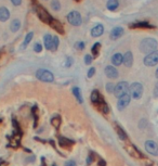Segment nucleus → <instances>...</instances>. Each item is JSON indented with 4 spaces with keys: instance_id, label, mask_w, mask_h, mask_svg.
I'll return each instance as SVG.
<instances>
[{
    "instance_id": "obj_10",
    "label": "nucleus",
    "mask_w": 158,
    "mask_h": 166,
    "mask_svg": "<svg viewBox=\"0 0 158 166\" xmlns=\"http://www.w3.org/2000/svg\"><path fill=\"white\" fill-rule=\"evenodd\" d=\"M130 28H141V29H154L156 28L155 25L151 24L150 22L146 21H141V22H136V23H131L129 25Z\"/></svg>"
},
{
    "instance_id": "obj_8",
    "label": "nucleus",
    "mask_w": 158,
    "mask_h": 166,
    "mask_svg": "<svg viewBox=\"0 0 158 166\" xmlns=\"http://www.w3.org/2000/svg\"><path fill=\"white\" fill-rule=\"evenodd\" d=\"M145 150H146L147 153H150L151 155H158V144L153 140H147L145 141Z\"/></svg>"
},
{
    "instance_id": "obj_40",
    "label": "nucleus",
    "mask_w": 158,
    "mask_h": 166,
    "mask_svg": "<svg viewBox=\"0 0 158 166\" xmlns=\"http://www.w3.org/2000/svg\"><path fill=\"white\" fill-rule=\"evenodd\" d=\"M65 166H77V165H76V162H75V161L71 160V161H67V162L65 163Z\"/></svg>"
},
{
    "instance_id": "obj_41",
    "label": "nucleus",
    "mask_w": 158,
    "mask_h": 166,
    "mask_svg": "<svg viewBox=\"0 0 158 166\" xmlns=\"http://www.w3.org/2000/svg\"><path fill=\"white\" fill-rule=\"evenodd\" d=\"M92 162H93V159H92V156H91V155H89V156L87 158V164H88V165H90Z\"/></svg>"
},
{
    "instance_id": "obj_19",
    "label": "nucleus",
    "mask_w": 158,
    "mask_h": 166,
    "mask_svg": "<svg viewBox=\"0 0 158 166\" xmlns=\"http://www.w3.org/2000/svg\"><path fill=\"white\" fill-rule=\"evenodd\" d=\"M124 64L127 67H131L133 64V55L131 51H127L124 55Z\"/></svg>"
},
{
    "instance_id": "obj_29",
    "label": "nucleus",
    "mask_w": 158,
    "mask_h": 166,
    "mask_svg": "<svg viewBox=\"0 0 158 166\" xmlns=\"http://www.w3.org/2000/svg\"><path fill=\"white\" fill-rule=\"evenodd\" d=\"M116 132H117L118 137L120 138L121 140H126V139H127V134H126V132H124V129L119 126V125H116Z\"/></svg>"
},
{
    "instance_id": "obj_45",
    "label": "nucleus",
    "mask_w": 158,
    "mask_h": 166,
    "mask_svg": "<svg viewBox=\"0 0 158 166\" xmlns=\"http://www.w3.org/2000/svg\"><path fill=\"white\" fill-rule=\"evenodd\" d=\"M155 74H156V77H157V78H158V69H157V70H156V73H155Z\"/></svg>"
},
{
    "instance_id": "obj_35",
    "label": "nucleus",
    "mask_w": 158,
    "mask_h": 166,
    "mask_svg": "<svg viewBox=\"0 0 158 166\" xmlns=\"http://www.w3.org/2000/svg\"><path fill=\"white\" fill-rule=\"evenodd\" d=\"M75 48H76L77 50H83V49H85V43H83V41H77V43H75Z\"/></svg>"
},
{
    "instance_id": "obj_18",
    "label": "nucleus",
    "mask_w": 158,
    "mask_h": 166,
    "mask_svg": "<svg viewBox=\"0 0 158 166\" xmlns=\"http://www.w3.org/2000/svg\"><path fill=\"white\" fill-rule=\"evenodd\" d=\"M110 61H112L113 65H115V66L121 65V64L124 63V55H122L121 53H115V55L112 57Z\"/></svg>"
},
{
    "instance_id": "obj_32",
    "label": "nucleus",
    "mask_w": 158,
    "mask_h": 166,
    "mask_svg": "<svg viewBox=\"0 0 158 166\" xmlns=\"http://www.w3.org/2000/svg\"><path fill=\"white\" fill-rule=\"evenodd\" d=\"M115 84L113 83H107L106 84V91L108 93H114V90H115Z\"/></svg>"
},
{
    "instance_id": "obj_44",
    "label": "nucleus",
    "mask_w": 158,
    "mask_h": 166,
    "mask_svg": "<svg viewBox=\"0 0 158 166\" xmlns=\"http://www.w3.org/2000/svg\"><path fill=\"white\" fill-rule=\"evenodd\" d=\"M0 166H8V162H6V161L0 162Z\"/></svg>"
},
{
    "instance_id": "obj_39",
    "label": "nucleus",
    "mask_w": 158,
    "mask_h": 166,
    "mask_svg": "<svg viewBox=\"0 0 158 166\" xmlns=\"http://www.w3.org/2000/svg\"><path fill=\"white\" fill-rule=\"evenodd\" d=\"M10 1H11L12 4L15 6V7H19V6L22 4V0H10Z\"/></svg>"
},
{
    "instance_id": "obj_36",
    "label": "nucleus",
    "mask_w": 158,
    "mask_h": 166,
    "mask_svg": "<svg viewBox=\"0 0 158 166\" xmlns=\"http://www.w3.org/2000/svg\"><path fill=\"white\" fill-rule=\"evenodd\" d=\"M34 51L35 52H37V53H39V52H41L42 51V46L40 45V43H35L34 45Z\"/></svg>"
},
{
    "instance_id": "obj_17",
    "label": "nucleus",
    "mask_w": 158,
    "mask_h": 166,
    "mask_svg": "<svg viewBox=\"0 0 158 166\" xmlns=\"http://www.w3.org/2000/svg\"><path fill=\"white\" fill-rule=\"evenodd\" d=\"M103 33H104V26L102 24H98L91 29V36L92 37H100V36L103 35Z\"/></svg>"
},
{
    "instance_id": "obj_30",
    "label": "nucleus",
    "mask_w": 158,
    "mask_h": 166,
    "mask_svg": "<svg viewBox=\"0 0 158 166\" xmlns=\"http://www.w3.org/2000/svg\"><path fill=\"white\" fill-rule=\"evenodd\" d=\"M50 7L53 11L57 12L61 10V2L59 0H51V3H50Z\"/></svg>"
},
{
    "instance_id": "obj_9",
    "label": "nucleus",
    "mask_w": 158,
    "mask_h": 166,
    "mask_svg": "<svg viewBox=\"0 0 158 166\" xmlns=\"http://www.w3.org/2000/svg\"><path fill=\"white\" fill-rule=\"evenodd\" d=\"M130 100H131L130 93H126V95H124L122 97H120L118 99V102H117V109H118L119 111L124 110L128 105H129Z\"/></svg>"
},
{
    "instance_id": "obj_4",
    "label": "nucleus",
    "mask_w": 158,
    "mask_h": 166,
    "mask_svg": "<svg viewBox=\"0 0 158 166\" xmlns=\"http://www.w3.org/2000/svg\"><path fill=\"white\" fill-rule=\"evenodd\" d=\"M129 92H130V96L131 98L133 99H140L143 95V86H142L141 83H133L130 85L129 87Z\"/></svg>"
},
{
    "instance_id": "obj_24",
    "label": "nucleus",
    "mask_w": 158,
    "mask_h": 166,
    "mask_svg": "<svg viewBox=\"0 0 158 166\" xmlns=\"http://www.w3.org/2000/svg\"><path fill=\"white\" fill-rule=\"evenodd\" d=\"M20 28H21V21L17 20V19L12 21L11 24H10V29H11V32L16 33L20 31Z\"/></svg>"
},
{
    "instance_id": "obj_33",
    "label": "nucleus",
    "mask_w": 158,
    "mask_h": 166,
    "mask_svg": "<svg viewBox=\"0 0 158 166\" xmlns=\"http://www.w3.org/2000/svg\"><path fill=\"white\" fill-rule=\"evenodd\" d=\"M92 61H93V57L90 55H85V64L86 65H90L92 63Z\"/></svg>"
},
{
    "instance_id": "obj_12",
    "label": "nucleus",
    "mask_w": 158,
    "mask_h": 166,
    "mask_svg": "<svg viewBox=\"0 0 158 166\" xmlns=\"http://www.w3.org/2000/svg\"><path fill=\"white\" fill-rule=\"evenodd\" d=\"M90 99H91V102H92V104L96 105V104H99V103L101 102V101L103 100L104 98L102 97V95L100 93V91L98 90V89H94V90H92V92H91Z\"/></svg>"
},
{
    "instance_id": "obj_26",
    "label": "nucleus",
    "mask_w": 158,
    "mask_h": 166,
    "mask_svg": "<svg viewBox=\"0 0 158 166\" xmlns=\"http://www.w3.org/2000/svg\"><path fill=\"white\" fill-rule=\"evenodd\" d=\"M106 7H107V9L110 11H115L119 7V1L118 0H108Z\"/></svg>"
},
{
    "instance_id": "obj_21",
    "label": "nucleus",
    "mask_w": 158,
    "mask_h": 166,
    "mask_svg": "<svg viewBox=\"0 0 158 166\" xmlns=\"http://www.w3.org/2000/svg\"><path fill=\"white\" fill-rule=\"evenodd\" d=\"M10 17V11L6 7H0V22H6Z\"/></svg>"
},
{
    "instance_id": "obj_27",
    "label": "nucleus",
    "mask_w": 158,
    "mask_h": 166,
    "mask_svg": "<svg viewBox=\"0 0 158 166\" xmlns=\"http://www.w3.org/2000/svg\"><path fill=\"white\" fill-rule=\"evenodd\" d=\"M50 123L55 129H59L60 126H61V123H62V120H61V117H60V116H57H57H53V117L51 118Z\"/></svg>"
},
{
    "instance_id": "obj_13",
    "label": "nucleus",
    "mask_w": 158,
    "mask_h": 166,
    "mask_svg": "<svg viewBox=\"0 0 158 166\" xmlns=\"http://www.w3.org/2000/svg\"><path fill=\"white\" fill-rule=\"evenodd\" d=\"M126 150H127L128 153H129L131 156H133V158H136V159L143 158L142 153L139 151L138 149H136V147L134 146V144H131V146H129V148H128V147H126Z\"/></svg>"
},
{
    "instance_id": "obj_37",
    "label": "nucleus",
    "mask_w": 158,
    "mask_h": 166,
    "mask_svg": "<svg viewBox=\"0 0 158 166\" xmlns=\"http://www.w3.org/2000/svg\"><path fill=\"white\" fill-rule=\"evenodd\" d=\"M95 74V67H90L88 71V78H92Z\"/></svg>"
},
{
    "instance_id": "obj_15",
    "label": "nucleus",
    "mask_w": 158,
    "mask_h": 166,
    "mask_svg": "<svg viewBox=\"0 0 158 166\" xmlns=\"http://www.w3.org/2000/svg\"><path fill=\"white\" fill-rule=\"evenodd\" d=\"M43 45L47 50H53V36L50 34H45L43 36Z\"/></svg>"
},
{
    "instance_id": "obj_22",
    "label": "nucleus",
    "mask_w": 158,
    "mask_h": 166,
    "mask_svg": "<svg viewBox=\"0 0 158 166\" xmlns=\"http://www.w3.org/2000/svg\"><path fill=\"white\" fill-rule=\"evenodd\" d=\"M95 106L98 108V110H99L100 112L104 113V114H108V113H110V108H108L107 103L105 102V99H103V100H102L99 104H96Z\"/></svg>"
},
{
    "instance_id": "obj_11",
    "label": "nucleus",
    "mask_w": 158,
    "mask_h": 166,
    "mask_svg": "<svg viewBox=\"0 0 158 166\" xmlns=\"http://www.w3.org/2000/svg\"><path fill=\"white\" fill-rule=\"evenodd\" d=\"M105 75L107 76L108 78H110V79H116V78L118 77V71H117V69L116 67H114V66L112 65H107L106 67H105Z\"/></svg>"
},
{
    "instance_id": "obj_42",
    "label": "nucleus",
    "mask_w": 158,
    "mask_h": 166,
    "mask_svg": "<svg viewBox=\"0 0 158 166\" xmlns=\"http://www.w3.org/2000/svg\"><path fill=\"white\" fill-rule=\"evenodd\" d=\"M154 93H155V97H158V83L156 84V86H155V89H154Z\"/></svg>"
},
{
    "instance_id": "obj_1",
    "label": "nucleus",
    "mask_w": 158,
    "mask_h": 166,
    "mask_svg": "<svg viewBox=\"0 0 158 166\" xmlns=\"http://www.w3.org/2000/svg\"><path fill=\"white\" fill-rule=\"evenodd\" d=\"M158 47V43L155 38H144L143 40L140 43V51L143 52V53H146V55H150L152 52H154L157 49Z\"/></svg>"
},
{
    "instance_id": "obj_47",
    "label": "nucleus",
    "mask_w": 158,
    "mask_h": 166,
    "mask_svg": "<svg viewBox=\"0 0 158 166\" xmlns=\"http://www.w3.org/2000/svg\"><path fill=\"white\" fill-rule=\"evenodd\" d=\"M43 1H47V0H43Z\"/></svg>"
},
{
    "instance_id": "obj_46",
    "label": "nucleus",
    "mask_w": 158,
    "mask_h": 166,
    "mask_svg": "<svg viewBox=\"0 0 158 166\" xmlns=\"http://www.w3.org/2000/svg\"><path fill=\"white\" fill-rule=\"evenodd\" d=\"M52 166H57V165H52Z\"/></svg>"
},
{
    "instance_id": "obj_25",
    "label": "nucleus",
    "mask_w": 158,
    "mask_h": 166,
    "mask_svg": "<svg viewBox=\"0 0 158 166\" xmlns=\"http://www.w3.org/2000/svg\"><path fill=\"white\" fill-rule=\"evenodd\" d=\"M73 93H74V96H75V98L77 99V101H78L80 104H81V103H83V98H82L81 90H80V88H79V87H74V88H73Z\"/></svg>"
},
{
    "instance_id": "obj_6",
    "label": "nucleus",
    "mask_w": 158,
    "mask_h": 166,
    "mask_svg": "<svg viewBox=\"0 0 158 166\" xmlns=\"http://www.w3.org/2000/svg\"><path fill=\"white\" fill-rule=\"evenodd\" d=\"M67 21L68 23L72 24L73 26H80L82 23V17L79 12L71 11L67 14Z\"/></svg>"
},
{
    "instance_id": "obj_20",
    "label": "nucleus",
    "mask_w": 158,
    "mask_h": 166,
    "mask_svg": "<svg viewBox=\"0 0 158 166\" xmlns=\"http://www.w3.org/2000/svg\"><path fill=\"white\" fill-rule=\"evenodd\" d=\"M74 141L71 139H67V138L63 137V136H59V146L62 147V148H67L68 146H73Z\"/></svg>"
},
{
    "instance_id": "obj_48",
    "label": "nucleus",
    "mask_w": 158,
    "mask_h": 166,
    "mask_svg": "<svg viewBox=\"0 0 158 166\" xmlns=\"http://www.w3.org/2000/svg\"><path fill=\"white\" fill-rule=\"evenodd\" d=\"M76 1H79V0H76Z\"/></svg>"
},
{
    "instance_id": "obj_34",
    "label": "nucleus",
    "mask_w": 158,
    "mask_h": 166,
    "mask_svg": "<svg viewBox=\"0 0 158 166\" xmlns=\"http://www.w3.org/2000/svg\"><path fill=\"white\" fill-rule=\"evenodd\" d=\"M59 45H60L59 37L57 36H53V51H55L59 48Z\"/></svg>"
},
{
    "instance_id": "obj_3",
    "label": "nucleus",
    "mask_w": 158,
    "mask_h": 166,
    "mask_svg": "<svg viewBox=\"0 0 158 166\" xmlns=\"http://www.w3.org/2000/svg\"><path fill=\"white\" fill-rule=\"evenodd\" d=\"M35 10H36V13L37 15H38V17H39L40 20L42 21L43 23L45 24H50V22L52 21V19L53 17L51 16L50 14H49V12L45 10L43 7L39 6V4H36V7H35Z\"/></svg>"
},
{
    "instance_id": "obj_43",
    "label": "nucleus",
    "mask_w": 158,
    "mask_h": 166,
    "mask_svg": "<svg viewBox=\"0 0 158 166\" xmlns=\"http://www.w3.org/2000/svg\"><path fill=\"white\" fill-rule=\"evenodd\" d=\"M99 166H106V162H105L104 160H100Z\"/></svg>"
},
{
    "instance_id": "obj_14",
    "label": "nucleus",
    "mask_w": 158,
    "mask_h": 166,
    "mask_svg": "<svg viewBox=\"0 0 158 166\" xmlns=\"http://www.w3.org/2000/svg\"><path fill=\"white\" fill-rule=\"evenodd\" d=\"M124 31L122 27H115V28L112 29V32H110V39H113V40H116V39H118V38H120L124 35Z\"/></svg>"
},
{
    "instance_id": "obj_16",
    "label": "nucleus",
    "mask_w": 158,
    "mask_h": 166,
    "mask_svg": "<svg viewBox=\"0 0 158 166\" xmlns=\"http://www.w3.org/2000/svg\"><path fill=\"white\" fill-rule=\"evenodd\" d=\"M49 26H51L53 29H55L57 32H59L60 34H64V27H63L62 23L60 21L55 20V19H52V21L50 22Z\"/></svg>"
},
{
    "instance_id": "obj_38",
    "label": "nucleus",
    "mask_w": 158,
    "mask_h": 166,
    "mask_svg": "<svg viewBox=\"0 0 158 166\" xmlns=\"http://www.w3.org/2000/svg\"><path fill=\"white\" fill-rule=\"evenodd\" d=\"M73 59L72 58H67L66 59V61H65V67H71L72 65H73Z\"/></svg>"
},
{
    "instance_id": "obj_23",
    "label": "nucleus",
    "mask_w": 158,
    "mask_h": 166,
    "mask_svg": "<svg viewBox=\"0 0 158 166\" xmlns=\"http://www.w3.org/2000/svg\"><path fill=\"white\" fill-rule=\"evenodd\" d=\"M33 38H34V32H29L28 34L25 36V38H24V41H23V43L21 45V49L27 48V46L31 43V41L33 40Z\"/></svg>"
},
{
    "instance_id": "obj_2",
    "label": "nucleus",
    "mask_w": 158,
    "mask_h": 166,
    "mask_svg": "<svg viewBox=\"0 0 158 166\" xmlns=\"http://www.w3.org/2000/svg\"><path fill=\"white\" fill-rule=\"evenodd\" d=\"M36 77H37V79H39L40 82H43V83H52V82L54 80L53 73L48 71V70H45V69L37 70Z\"/></svg>"
},
{
    "instance_id": "obj_28",
    "label": "nucleus",
    "mask_w": 158,
    "mask_h": 166,
    "mask_svg": "<svg viewBox=\"0 0 158 166\" xmlns=\"http://www.w3.org/2000/svg\"><path fill=\"white\" fill-rule=\"evenodd\" d=\"M100 50H101V43H95L91 47V53H92L93 58H96L100 55Z\"/></svg>"
},
{
    "instance_id": "obj_5",
    "label": "nucleus",
    "mask_w": 158,
    "mask_h": 166,
    "mask_svg": "<svg viewBox=\"0 0 158 166\" xmlns=\"http://www.w3.org/2000/svg\"><path fill=\"white\" fill-rule=\"evenodd\" d=\"M129 84L127 82H119L117 85L115 86V90H114V96L116 98H120L122 97L124 95L128 93L129 91Z\"/></svg>"
},
{
    "instance_id": "obj_7",
    "label": "nucleus",
    "mask_w": 158,
    "mask_h": 166,
    "mask_svg": "<svg viewBox=\"0 0 158 166\" xmlns=\"http://www.w3.org/2000/svg\"><path fill=\"white\" fill-rule=\"evenodd\" d=\"M144 64L146 66H155L158 64V50H155L154 52L147 55L143 60Z\"/></svg>"
},
{
    "instance_id": "obj_31",
    "label": "nucleus",
    "mask_w": 158,
    "mask_h": 166,
    "mask_svg": "<svg viewBox=\"0 0 158 166\" xmlns=\"http://www.w3.org/2000/svg\"><path fill=\"white\" fill-rule=\"evenodd\" d=\"M33 115H34L35 118V123H34V128H36L37 125H38V110H37V106H34L33 108Z\"/></svg>"
}]
</instances>
